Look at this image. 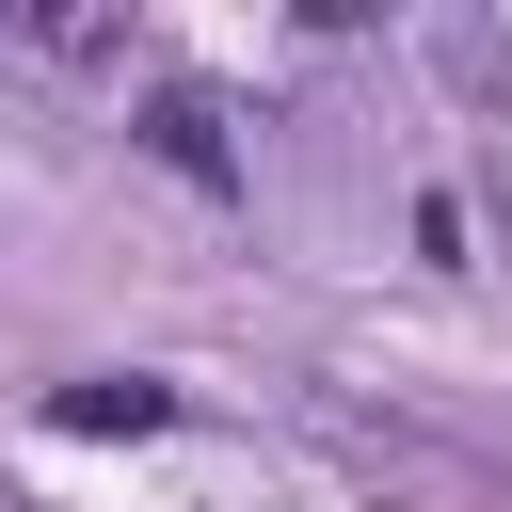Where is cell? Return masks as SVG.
<instances>
[{
    "label": "cell",
    "mask_w": 512,
    "mask_h": 512,
    "mask_svg": "<svg viewBox=\"0 0 512 512\" xmlns=\"http://www.w3.org/2000/svg\"><path fill=\"white\" fill-rule=\"evenodd\" d=\"M144 144L192 176V192H240V144H224V96H192V80H160L144 96Z\"/></svg>",
    "instance_id": "6da1fadb"
},
{
    "label": "cell",
    "mask_w": 512,
    "mask_h": 512,
    "mask_svg": "<svg viewBox=\"0 0 512 512\" xmlns=\"http://www.w3.org/2000/svg\"><path fill=\"white\" fill-rule=\"evenodd\" d=\"M48 432H176V384L96 368V384H64V400H48Z\"/></svg>",
    "instance_id": "7a4b0ae2"
}]
</instances>
